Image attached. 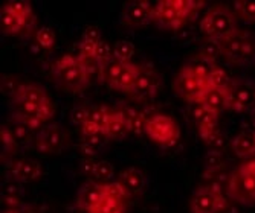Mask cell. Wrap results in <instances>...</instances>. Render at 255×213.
I'll use <instances>...</instances> for the list:
<instances>
[{"instance_id":"obj_1","label":"cell","mask_w":255,"mask_h":213,"mask_svg":"<svg viewBox=\"0 0 255 213\" xmlns=\"http://www.w3.org/2000/svg\"><path fill=\"white\" fill-rule=\"evenodd\" d=\"M200 6L202 2L194 0H160L154 6L153 23L160 29H179Z\"/></svg>"},{"instance_id":"obj_2","label":"cell","mask_w":255,"mask_h":213,"mask_svg":"<svg viewBox=\"0 0 255 213\" xmlns=\"http://www.w3.org/2000/svg\"><path fill=\"white\" fill-rule=\"evenodd\" d=\"M52 75L55 82L61 88L74 93L84 90L90 84L83 63L80 61L78 57L74 55H63L61 58H58L54 63Z\"/></svg>"},{"instance_id":"obj_3","label":"cell","mask_w":255,"mask_h":213,"mask_svg":"<svg viewBox=\"0 0 255 213\" xmlns=\"http://www.w3.org/2000/svg\"><path fill=\"white\" fill-rule=\"evenodd\" d=\"M228 195L243 206L255 204V157L243 161L233 172L228 184Z\"/></svg>"},{"instance_id":"obj_4","label":"cell","mask_w":255,"mask_h":213,"mask_svg":"<svg viewBox=\"0 0 255 213\" xmlns=\"http://www.w3.org/2000/svg\"><path fill=\"white\" fill-rule=\"evenodd\" d=\"M239 29L237 18L229 8L214 6L200 20V31L206 38L222 41L233 35Z\"/></svg>"},{"instance_id":"obj_5","label":"cell","mask_w":255,"mask_h":213,"mask_svg":"<svg viewBox=\"0 0 255 213\" xmlns=\"http://www.w3.org/2000/svg\"><path fill=\"white\" fill-rule=\"evenodd\" d=\"M222 57L234 64H248L254 61L255 37L246 31L237 29L233 35L220 41Z\"/></svg>"},{"instance_id":"obj_6","label":"cell","mask_w":255,"mask_h":213,"mask_svg":"<svg viewBox=\"0 0 255 213\" xmlns=\"http://www.w3.org/2000/svg\"><path fill=\"white\" fill-rule=\"evenodd\" d=\"M145 134L153 142V143L170 148L177 143L180 137L179 125L174 119L165 114H153L147 119L145 124Z\"/></svg>"},{"instance_id":"obj_7","label":"cell","mask_w":255,"mask_h":213,"mask_svg":"<svg viewBox=\"0 0 255 213\" xmlns=\"http://www.w3.org/2000/svg\"><path fill=\"white\" fill-rule=\"evenodd\" d=\"M210 87L211 85L208 79L196 76L187 64L179 70V73L173 81V90L176 91L177 96L193 104H200L202 96Z\"/></svg>"},{"instance_id":"obj_8","label":"cell","mask_w":255,"mask_h":213,"mask_svg":"<svg viewBox=\"0 0 255 213\" xmlns=\"http://www.w3.org/2000/svg\"><path fill=\"white\" fill-rule=\"evenodd\" d=\"M228 207L225 197L219 186L205 184L194 189L190 198V212L191 213H220Z\"/></svg>"},{"instance_id":"obj_9","label":"cell","mask_w":255,"mask_h":213,"mask_svg":"<svg viewBox=\"0 0 255 213\" xmlns=\"http://www.w3.org/2000/svg\"><path fill=\"white\" fill-rule=\"evenodd\" d=\"M226 108L237 113L255 110V84L252 81H231L226 88Z\"/></svg>"},{"instance_id":"obj_10","label":"cell","mask_w":255,"mask_h":213,"mask_svg":"<svg viewBox=\"0 0 255 213\" xmlns=\"http://www.w3.org/2000/svg\"><path fill=\"white\" fill-rule=\"evenodd\" d=\"M69 145V136L67 133L57 124L48 125L38 131L35 137V148L38 152L52 155L60 154Z\"/></svg>"},{"instance_id":"obj_11","label":"cell","mask_w":255,"mask_h":213,"mask_svg":"<svg viewBox=\"0 0 255 213\" xmlns=\"http://www.w3.org/2000/svg\"><path fill=\"white\" fill-rule=\"evenodd\" d=\"M154 6L147 0H131L127 2L120 12V23L124 26H145L153 23Z\"/></svg>"},{"instance_id":"obj_12","label":"cell","mask_w":255,"mask_h":213,"mask_svg":"<svg viewBox=\"0 0 255 213\" xmlns=\"http://www.w3.org/2000/svg\"><path fill=\"white\" fill-rule=\"evenodd\" d=\"M35 26V17H23L12 11L6 3L2 6L0 11V29L5 35L17 37V35H26Z\"/></svg>"},{"instance_id":"obj_13","label":"cell","mask_w":255,"mask_h":213,"mask_svg":"<svg viewBox=\"0 0 255 213\" xmlns=\"http://www.w3.org/2000/svg\"><path fill=\"white\" fill-rule=\"evenodd\" d=\"M159 84L160 81L154 70L148 66H141L139 67L136 82L130 93L137 99H151L156 96Z\"/></svg>"},{"instance_id":"obj_14","label":"cell","mask_w":255,"mask_h":213,"mask_svg":"<svg viewBox=\"0 0 255 213\" xmlns=\"http://www.w3.org/2000/svg\"><path fill=\"white\" fill-rule=\"evenodd\" d=\"M103 195H104L103 184L95 180H87L84 184L80 186L77 192V206L86 212H90L100 203Z\"/></svg>"},{"instance_id":"obj_15","label":"cell","mask_w":255,"mask_h":213,"mask_svg":"<svg viewBox=\"0 0 255 213\" xmlns=\"http://www.w3.org/2000/svg\"><path fill=\"white\" fill-rule=\"evenodd\" d=\"M41 175H43L41 164L31 158H20L18 161L14 163V166L11 169V177L21 184L38 181Z\"/></svg>"},{"instance_id":"obj_16","label":"cell","mask_w":255,"mask_h":213,"mask_svg":"<svg viewBox=\"0 0 255 213\" xmlns=\"http://www.w3.org/2000/svg\"><path fill=\"white\" fill-rule=\"evenodd\" d=\"M193 116H194V121H196V125L202 139H206L211 133L219 130V114L208 110L202 104H196Z\"/></svg>"},{"instance_id":"obj_17","label":"cell","mask_w":255,"mask_h":213,"mask_svg":"<svg viewBox=\"0 0 255 213\" xmlns=\"http://www.w3.org/2000/svg\"><path fill=\"white\" fill-rule=\"evenodd\" d=\"M118 183L123 186L127 197L130 198L142 192V189L145 186V177L137 168H127L120 174Z\"/></svg>"},{"instance_id":"obj_18","label":"cell","mask_w":255,"mask_h":213,"mask_svg":"<svg viewBox=\"0 0 255 213\" xmlns=\"http://www.w3.org/2000/svg\"><path fill=\"white\" fill-rule=\"evenodd\" d=\"M12 102L14 104L26 102V104H32V105L40 107L46 102H49V98L41 87H38L35 84H21L18 91L14 94Z\"/></svg>"},{"instance_id":"obj_19","label":"cell","mask_w":255,"mask_h":213,"mask_svg":"<svg viewBox=\"0 0 255 213\" xmlns=\"http://www.w3.org/2000/svg\"><path fill=\"white\" fill-rule=\"evenodd\" d=\"M126 64L127 63L118 61L115 58L112 61H109L107 64H104L101 67V79H100V82L106 84V85H109L110 88L115 90L118 85V81H120L123 72H124V69H126Z\"/></svg>"},{"instance_id":"obj_20","label":"cell","mask_w":255,"mask_h":213,"mask_svg":"<svg viewBox=\"0 0 255 213\" xmlns=\"http://www.w3.org/2000/svg\"><path fill=\"white\" fill-rule=\"evenodd\" d=\"M233 149L240 158H254L255 157V137L254 133H240L233 140Z\"/></svg>"},{"instance_id":"obj_21","label":"cell","mask_w":255,"mask_h":213,"mask_svg":"<svg viewBox=\"0 0 255 213\" xmlns=\"http://www.w3.org/2000/svg\"><path fill=\"white\" fill-rule=\"evenodd\" d=\"M106 134H107L109 139H113V140L124 139L126 136L130 134L128 125H127L126 119L123 117V114H121V111L118 108L117 110H112L109 124L106 127Z\"/></svg>"},{"instance_id":"obj_22","label":"cell","mask_w":255,"mask_h":213,"mask_svg":"<svg viewBox=\"0 0 255 213\" xmlns=\"http://www.w3.org/2000/svg\"><path fill=\"white\" fill-rule=\"evenodd\" d=\"M123 114V117L126 119L127 125H128V130L130 133L133 134H145V124H147V119L141 111H137L136 108L133 107H121L118 108Z\"/></svg>"},{"instance_id":"obj_23","label":"cell","mask_w":255,"mask_h":213,"mask_svg":"<svg viewBox=\"0 0 255 213\" xmlns=\"http://www.w3.org/2000/svg\"><path fill=\"white\" fill-rule=\"evenodd\" d=\"M200 104L203 107H206L208 110H211L214 113H220V110L226 108V88L225 90H220V88H213L210 87L205 94L202 96V101Z\"/></svg>"},{"instance_id":"obj_24","label":"cell","mask_w":255,"mask_h":213,"mask_svg":"<svg viewBox=\"0 0 255 213\" xmlns=\"http://www.w3.org/2000/svg\"><path fill=\"white\" fill-rule=\"evenodd\" d=\"M219 57H222V44L217 40L213 38H206L199 51V58L208 64L214 66V63L219 60Z\"/></svg>"},{"instance_id":"obj_25","label":"cell","mask_w":255,"mask_h":213,"mask_svg":"<svg viewBox=\"0 0 255 213\" xmlns=\"http://www.w3.org/2000/svg\"><path fill=\"white\" fill-rule=\"evenodd\" d=\"M223 168H225V157H223L222 151L210 149L205 154V158H203L205 175H216Z\"/></svg>"},{"instance_id":"obj_26","label":"cell","mask_w":255,"mask_h":213,"mask_svg":"<svg viewBox=\"0 0 255 213\" xmlns=\"http://www.w3.org/2000/svg\"><path fill=\"white\" fill-rule=\"evenodd\" d=\"M124 212H126V206L123 200L113 198L104 194L100 203L89 213H124Z\"/></svg>"},{"instance_id":"obj_27","label":"cell","mask_w":255,"mask_h":213,"mask_svg":"<svg viewBox=\"0 0 255 213\" xmlns=\"http://www.w3.org/2000/svg\"><path fill=\"white\" fill-rule=\"evenodd\" d=\"M139 67H141V66H136L131 61L127 63L124 72H123V75H121V78L118 81V85H117V88H115V90L130 93L133 85H134V82H136V78H137V73H139Z\"/></svg>"},{"instance_id":"obj_28","label":"cell","mask_w":255,"mask_h":213,"mask_svg":"<svg viewBox=\"0 0 255 213\" xmlns=\"http://www.w3.org/2000/svg\"><path fill=\"white\" fill-rule=\"evenodd\" d=\"M133 55H134V44L130 40H118L113 44L115 60L123 61V63H130Z\"/></svg>"},{"instance_id":"obj_29","label":"cell","mask_w":255,"mask_h":213,"mask_svg":"<svg viewBox=\"0 0 255 213\" xmlns=\"http://www.w3.org/2000/svg\"><path fill=\"white\" fill-rule=\"evenodd\" d=\"M115 174V168L113 164L107 160H97V164H95V169H94V174H92V178L90 180H95L101 184H106V183H110L109 180L113 177Z\"/></svg>"},{"instance_id":"obj_30","label":"cell","mask_w":255,"mask_h":213,"mask_svg":"<svg viewBox=\"0 0 255 213\" xmlns=\"http://www.w3.org/2000/svg\"><path fill=\"white\" fill-rule=\"evenodd\" d=\"M34 37H35V41H37V44L41 47V49H46V51H52L54 49L57 37H55V32L51 28L41 26V28L35 29Z\"/></svg>"},{"instance_id":"obj_31","label":"cell","mask_w":255,"mask_h":213,"mask_svg":"<svg viewBox=\"0 0 255 213\" xmlns=\"http://www.w3.org/2000/svg\"><path fill=\"white\" fill-rule=\"evenodd\" d=\"M208 82L213 88H220V90H225L229 87L231 84V79L228 76V73L225 72L223 69L217 67V66H213L211 72H210V76H208Z\"/></svg>"},{"instance_id":"obj_32","label":"cell","mask_w":255,"mask_h":213,"mask_svg":"<svg viewBox=\"0 0 255 213\" xmlns=\"http://www.w3.org/2000/svg\"><path fill=\"white\" fill-rule=\"evenodd\" d=\"M236 11L249 25H255V0H237Z\"/></svg>"},{"instance_id":"obj_33","label":"cell","mask_w":255,"mask_h":213,"mask_svg":"<svg viewBox=\"0 0 255 213\" xmlns=\"http://www.w3.org/2000/svg\"><path fill=\"white\" fill-rule=\"evenodd\" d=\"M110 114H112V110L109 107H92L90 110V114H89V121L95 122L97 125H100L101 128L106 130L107 124H109V119H110Z\"/></svg>"},{"instance_id":"obj_34","label":"cell","mask_w":255,"mask_h":213,"mask_svg":"<svg viewBox=\"0 0 255 213\" xmlns=\"http://www.w3.org/2000/svg\"><path fill=\"white\" fill-rule=\"evenodd\" d=\"M0 140H2V155L3 157L11 155L17 145V139L14 133L8 127H2V130H0Z\"/></svg>"},{"instance_id":"obj_35","label":"cell","mask_w":255,"mask_h":213,"mask_svg":"<svg viewBox=\"0 0 255 213\" xmlns=\"http://www.w3.org/2000/svg\"><path fill=\"white\" fill-rule=\"evenodd\" d=\"M90 110H92V107L87 105V104H78V105H75L71 110V114H69V117H71V122L74 125H80V127L84 125L89 121Z\"/></svg>"},{"instance_id":"obj_36","label":"cell","mask_w":255,"mask_h":213,"mask_svg":"<svg viewBox=\"0 0 255 213\" xmlns=\"http://www.w3.org/2000/svg\"><path fill=\"white\" fill-rule=\"evenodd\" d=\"M101 66L107 64L109 61L113 60V47L106 41V40H101L98 44H97V49H95V57H94Z\"/></svg>"},{"instance_id":"obj_37","label":"cell","mask_w":255,"mask_h":213,"mask_svg":"<svg viewBox=\"0 0 255 213\" xmlns=\"http://www.w3.org/2000/svg\"><path fill=\"white\" fill-rule=\"evenodd\" d=\"M203 142L208 145V148L214 151H222L226 145V139L220 130H216L214 133H211L206 139H203Z\"/></svg>"},{"instance_id":"obj_38","label":"cell","mask_w":255,"mask_h":213,"mask_svg":"<svg viewBox=\"0 0 255 213\" xmlns=\"http://www.w3.org/2000/svg\"><path fill=\"white\" fill-rule=\"evenodd\" d=\"M12 11H15L17 14L23 15V17H35L34 15V11H32V6L29 2H26V0H11V2L6 3Z\"/></svg>"},{"instance_id":"obj_39","label":"cell","mask_w":255,"mask_h":213,"mask_svg":"<svg viewBox=\"0 0 255 213\" xmlns=\"http://www.w3.org/2000/svg\"><path fill=\"white\" fill-rule=\"evenodd\" d=\"M103 189H104V194L109 195V197L118 198V200H123V201H126L128 198L127 194H126V191L123 189V186L118 181L106 183V184H103Z\"/></svg>"},{"instance_id":"obj_40","label":"cell","mask_w":255,"mask_h":213,"mask_svg":"<svg viewBox=\"0 0 255 213\" xmlns=\"http://www.w3.org/2000/svg\"><path fill=\"white\" fill-rule=\"evenodd\" d=\"M0 87H2V91L6 94V96L14 98V94H15V93L18 91V88L21 87V82H20L17 78H14V76L6 75V76L2 78V84H0Z\"/></svg>"},{"instance_id":"obj_41","label":"cell","mask_w":255,"mask_h":213,"mask_svg":"<svg viewBox=\"0 0 255 213\" xmlns=\"http://www.w3.org/2000/svg\"><path fill=\"white\" fill-rule=\"evenodd\" d=\"M54 114H55V108H54V104L49 101V102H46V104L38 107V110L35 113V119H38L40 122L44 124V122L51 121L54 117Z\"/></svg>"},{"instance_id":"obj_42","label":"cell","mask_w":255,"mask_h":213,"mask_svg":"<svg viewBox=\"0 0 255 213\" xmlns=\"http://www.w3.org/2000/svg\"><path fill=\"white\" fill-rule=\"evenodd\" d=\"M21 183H18L17 180H14L11 177V180L3 186V197H8V198H17L20 200V195H21Z\"/></svg>"},{"instance_id":"obj_43","label":"cell","mask_w":255,"mask_h":213,"mask_svg":"<svg viewBox=\"0 0 255 213\" xmlns=\"http://www.w3.org/2000/svg\"><path fill=\"white\" fill-rule=\"evenodd\" d=\"M95 49H97L95 43L80 40V43H78V52H80L78 57L80 58H94L95 57Z\"/></svg>"},{"instance_id":"obj_44","label":"cell","mask_w":255,"mask_h":213,"mask_svg":"<svg viewBox=\"0 0 255 213\" xmlns=\"http://www.w3.org/2000/svg\"><path fill=\"white\" fill-rule=\"evenodd\" d=\"M81 134L83 137H90V136H98V134H106V130L97 125L95 122L87 121L84 125H81ZM107 136V134H106Z\"/></svg>"},{"instance_id":"obj_45","label":"cell","mask_w":255,"mask_h":213,"mask_svg":"<svg viewBox=\"0 0 255 213\" xmlns=\"http://www.w3.org/2000/svg\"><path fill=\"white\" fill-rule=\"evenodd\" d=\"M81 40H86V41H90V43L98 44V43L103 40L100 28H97V26H87V28L83 31V37H81Z\"/></svg>"},{"instance_id":"obj_46","label":"cell","mask_w":255,"mask_h":213,"mask_svg":"<svg viewBox=\"0 0 255 213\" xmlns=\"http://www.w3.org/2000/svg\"><path fill=\"white\" fill-rule=\"evenodd\" d=\"M106 139H109L106 134H98V136H90V137H83V142L95 146L97 149H101L106 143Z\"/></svg>"},{"instance_id":"obj_47","label":"cell","mask_w":255,"mask_h":213,"mask_svg":"<svg viewBox=\"0 0 255 213\" xmlns=\"http://www.w3.org/2000/svg\"><path fill=\"white\" fill-rule=\"evenodd\" d=\"M95 164H97L95 158H83L81 163H80V169L86 177L92 178V174H94V169H95Z\"/></svg>"},{"instance_id":"obj_48","label":"cell","mask_w":255,"mask_h":213,"mask_svg":"<svg viewBox=\"0 0 255 213\" xmlns=\"http://www.w3.org/2000/svg\"><path fill=\"white\" fill-rule=\"evenodd\" d=\"M80 152L83 154L84 158H97V155L100 154V149H97L95 146H92V145L86 143V142H83V143L80 145Z\"/></svg>"},{"instance_id":"obj_49","label":"cell","mask_w":255,"mask_h":213,"mask_svg":"<svg viewBox=\"0 0 255 213\" xmlns=\"http://www.w3.org/2000/svg\"><path fill=\"white\" fill-rule=\"evenodd\" d=\"M17 142H23V140H26L29 137V130L26 127H23V125H17L15 127V131H12Z\"/></svg>"},{"instance_id":"obj_50","label":"cell","mask_w":255,"mask_h":213,"mask_svg":"<svg viewBox=\"0 0 255 213\" xmlns=\"http://www.w3.org/2000/svg\"><path fill=\"white\" fill-rule=\"evenodd\" d=\"M18 213H35L31 207H26V206H21L20 209H18Z\"/></svg>"},{"instance_id":"obj_51","label":"cell","mask_w":255,"mask_h":213,"mask_svg":"<svg viewBox=\"0 0 255 213\" xmlns=\"http://www.w3.org/2000/svg\"><path fill=\"white\" fill-rule=\"evenodd\" d=\"M20 209V207H18ZM18 209H5L2 213H18Z\"/></svg>"},{"instance_id":"obj_52","label":"cell","mask_w":255,"mask_h":213,"mask_svg":"<svg viewBox=\"0 0 255 213\" xmlns=\"http://www.w3.org/2000/svg\"><path fill=\"white\" fill-rule=\"evenodd\" d=\"M252 124H254V127H255V110H254V113H252Z\"/></svg>"},{"instance_id":"obj_53","label":"cell","mask_w":255,"mask_h":213,"mask_svg":"<svg viewBox=\"0 0 255 213\" xmlns=\"http://www.w3.org/2000/svg\"><path fill=\"white\" fill-rule=\"evenodd\" d=\"M254 61H255V44H254Z\"/></svg>"},{"instance_id":"obj_54","label":"cell","mask_w":255,"mask_h":213,"mask_svg":"<svg viewBox=\"0 0 255 213\" xmlns=\"http://www.w3.org/2000/svg\"><path fill=\"white\" fill-rule=\"evenodd\" d=\"M254 137H255V131H254Z\"/></svg>"}]
</instances>
